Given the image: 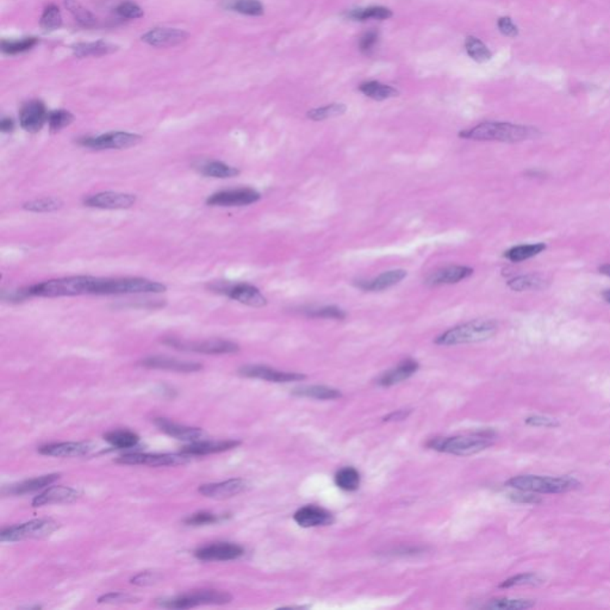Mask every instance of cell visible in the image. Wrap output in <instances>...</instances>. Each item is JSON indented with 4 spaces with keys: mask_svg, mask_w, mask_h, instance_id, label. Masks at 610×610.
<instances>
[{
    "mask_svg": "<svg viewBox=\"0 0 610 610\" xmlns=\"http://www.w3.org/2000/svg\"><path fill=\"white\" fill-rule=\"evenodd\" d=\"M418 361L414 359H406L401 363L398 364L396 367H393L391 370L384 372L382 376L378 378L377 383L380 386H393V385L400 384L404 380L409 379L410 377L415 375L418 372Z\"/></svg>",
    "mask_w": 610,
    "mask_h": 610,
    "instance_id": "28",
    "label": "cell"
},
{
    "mask_svg": "<svg viewBox=\"0 0 610 610\" xmlns=\"http://www.w3.org/2000/svg\"><path fill=\"white\" fill-rule=\"evenodd\" d=\"M154 423L160 431L167 436H172L174 439L188 441V442H196V441L204 439V436H206L205 431L201 428L188 427V426H183L179 423L172 422L167 418H154Z\"/></svg>",
    "mask_w": 610,
    "mask_h": 610,
    "instance_id": "21",
    "label": "cell"
},
{
    "mask_svg": "<svg viewBox=\"0 0 610 610\" xmlns=\"http://www.w3.org/2000/svg\"><path fill=\"white\" fill-rule=\"evenodd\" d=\"M408 272L406 269H391L388 272L379 274L378 277L370 279V280H358L355 282V285L363 291H368V292H380L393 287V286L400 284V282L406 278Z\"/></svg>",
    "mask_w": 610,
    "mask_h": 610,
    "instance_id": "24",
    "label": "cell"
},
{
    "mask_svg": "<svg viewBox=\"0 0 610 610\" xmlns=\"http://www.w3.org/2000/svg\"><path fill=\"white\" fill-rule=\"evenodd\" d=\"M74 120V116L67 110H55L48 114V124L51 132H59L69 127Z\"/></svg>",
    "mask_w": 610,
    "mask_h": 610,
    "instance_id": "48",
    "label": "cell"
},
{
    "mask_svg": "<svg viewBox=\"0 0 610 610\" xmlns=\"http://www.w3.org/2000/svg\"><path fill=\"white\" fill-rule=\"evenodd\" d=\"M393 11L380 6V5H372L367 8H360V9L350 10V12L346 13V17L352 21H365L368 19H378V21H384L388 18L393 17Z\"/></svg>",
    "mask_w": 610,
    "mask_h": 610,
    "instance_id": "33",
    "label": "cell"
},
{
    "mask_svg": "<svg viewBox=\"0 0 610 610\" xmlns=\"http://www.w3.org/2000/svg\"><path fill=\"white\" fill-rule=\"evenodd\" d=\"M166 285L145 278H99L96 295H132V294H161Z\"/></svg>",
    "mask_w": 610,
    "mask_h": 610,
    "instance_id": "6",
    "label": "cell"
},
{
    "mask_svg": "<svg viewBox=\"0 0 610 610\" xmlns=\"http://www.w3.org/2000/svg\"><path fill=\"white\" fill-rule=\"evenodd\" d=\"M474 274V269L467 266H446L431 272L424 282L428 286L452 285L463 282Z\"/></svg>",
    "mask_w": 610,
    "mask_h": 610,
    "instance_id": "20",
    "label": "cell"
},
{
    "mask_svg": "<svg viewBox=\"0 0 610 610\" xmlns=\"http://www.w3.org/2000/svg\"><path fill=\"white\" fill-rule=\"evenodd\" d=\"M136 203V196L130 193L100 192L87 197L84 204L97 209H128Z\"/></svg>",
    "mask_w": 610,
    "mask_h": 610,
    "instance_id": "16",
    "label": "cell"
},
{
    "mask_svg": "<svg viewBox=\"0 0 610 610\" xmlns=\"http://www.w3.org/2000/svg\"><path fill=\"white\" fill-rule=\"evenodd\" d=\"M241 376L247 378H255V379L267 380L273 383H289V382H299L305 378L302 373L297 372L278 371L272 367L264 366V365H247L241 367L239 371Z\"/></svg>",
    "mask_w": 610,
    "mask_h": 610,
    "instance_id": "15",
    "label": "cell"
},
{
    "mask_svg": "<svg viewBox=\"0 0 610 610\" xmlns=\"http://www.w3.org/2000/svg\"><path fill=\"white\" fill-rule=\"evenodd\" d=\"M142 136L137 134L125 132H112L102 134L99 136H86L78 140V145L91 150H125L138 145Z\"/></svg>",
    "mask_w": 610,
    "mask_h": 610,
    "instance_id": "9",
    "label": "cell"
},
{
    "mask_svg": "<svg viewBox=\"0 0 610 610\" xmlns=\"http://www.w3.org/2000/svg\"><path fill=\"white\" fill-rule=\"evenodd\" d=\"M410 410H397L396 413L388 415V418H385V421H401L408 418Z\"/></svg>",
    "mask_w": 610,
    "mask_h": 610,
    "instance_id": "58",
    "label": "cell"
},
{
    "mask_svg": "<svg viewBox=\"0 0 610 610\" xmlns=\"http://www.w3.org/2000/svg\"><path fill=\"white\" fill-rule=\"evenodd\" d=\"M134 598L123 593H111L104 595L99 598V603H122V602H130Z\"/></svg>",
    "mask_w": 610,
    "mask_h": 610,
    "instance_id": "57",
    "label": "cell"
},
{
    "mask_svg": "<svg viewBox=\"0 0 610 610\" xmlns=\"http://www.w3.org/2000/svg\"><path fill=\"white\" fill-rule=\"evenodd\" d=\"M99 278L90 276L59 278L39 282L23 289L26 297H71V296L96 295Z\"/></svg>",
    "mask_w": 610,
    "mask_h": 610,
    "instance_id": "2",
    "label": "cell"
},
{
    "mask_svg": "<svg viewBox=\"0 0 610 610\" xmlns=\"http://www.w3.org/2000/svg\"><path fill=\"white\" fill-rule=\"evenodd\" d=\"M494 440H495L494 431H483L467 436L431 440V442H428V447L439 452L465 457L482 452L487 447H490L494 445Z\"/></svg>",
    "mask_w": 610,
    "mask_h": 610,
    "instance_id": "4",
    "label": "cell"
},
{
    "mask_svg": "<svg viewBox=\"0 0 610 610\" xmlns=\"http://www.w3.org/2000/svg\"><path fill=\"white\" fill-rule=\"evenodd\" d=\"M526 423L532 427L555 428L559 426V422L555 418L540 416V415L529 416L526 418Z\"/></svg>",
    "mask_w": 610,
    "mask_h": 610,
    "instance_id": "55",
    "label": "cell"
},
{
    "mask_svg": "<svg viewBox=\"0 0 610 610\" xmlns=\"http://www.w3.org/2000/svg\"><path fill=\"white\" fill-rule=\"evenodd\" d=\"M335 483L342 490H358L360 485V474L355 467H343L335 474Z\"/></svg>",
    "mask_w": 610,
    "mask_h": 610,
    "instance_id": "44",
    "label": "cell"
},
{
    "mask_svg": "<svg viewBox=\"0 0 610 610\" xmlns=\"http://www.w3.org/2000/svg\"><path fill=\"white\" fill-rule=\"evenodd\" d=\"M57 528L59 523L51 519L33 520L23 525L5 528L0 534V540L3 542H15L26 539L46 538L54 533Z\"/></svg>",
    "mask_w": 610,
    "mask_h": 610,
    "instance_id": "7",
    "label": "cell"
},
{
    "mask_svg": "<svg viewBox=\"0 0 610 610\" xmlns=\"http://www.w3.org/2000/svg\"><path fill=\"white\" fill-rule=\"evenodd\" d=\"M541 136L538 129L504 122H483L474 128L459 132V137L472 141H497L515 143Z\"/></svg>",
    "mask_w": 610,
    "mask_h": 610,
    "instance_id": "1",
    "label": "cell"
},
{
    "mask_svg": "<svg viewBox=\"0 0 610 610\" xmlns=\"http://www.w3.org/2000/svg\"><path fill=\"white\" fill-rule=\"evenodd\" d=\"M158 580L159 576L155 572L145 571L141 572L137 576L134 577L132 580V584L143 586V585L153 584Z\"/></svg>",
    "mask_w": 610,
    "mask_h": 610,
    "instance_id": "56",
    "label": "cell"
},
{
    "mask_svg": "<svg viewBox=\"0 0 610 610\" xmlns=\"http://www.w3.org/2000/svg\"><path fill=\"white\" fill-rule=\"evenodd\" d=\"M62 205H64V201H61L60 198L44 197V198H39V199L26 201L23 205V209L31 211V213H53V211L61 209Z\"/></svg>",
    "mask_w": 610,
    "mask_h": 610,
    "instance_id": "43",
    "label": "cell"
},
{
    "mask_svg": "<svg viewBox=\"0 0 610 610\" xmlns=\"http://www.w3.org/2000/svg\"><path fill=\"white\" fill-rule=\"evenodd\" d=\"M359 90L368 98L375 99L378 102L393 98L400 94V92L393 86L385 85V84L376 82V80L363 82L361 85L359 86Z\"/></svg>",
    "mask_w": 610,
    "mask_h": 610,
    "instance_id": "35",
    "label": "cell"
},
{
    "mask_svg": "<svg viewBox=\"0 0 610 610\" xmlns=\"http://www.w3.org/2000/svg\"><path fill=\"white\" fill-rule=\"evenodd\" d=\"M39 26L43 30L54 31L60 29L62 26V16L60 9L56 5H48L42 13V17L39 21Z\"/></svg>",
    "mask_w": 610,
    "mask_h": 610,
    "instance_id": "45",
    "label": "cell"
},
{
    "mask_svg": "<svg viewBox=\"0 0 610 610\" xmlns=\"http://www.w3.org/2000/svg\"><path fill=\"white\" fill-rule=\"evenodd\" d=\"M602 297L604 298V300H606L607 303L610 304V289L609 290L603 291V292H602Z\"/></svg>",
    "mask_w": 610,
    "mask_h": 610,
    "instance_id": "61",
    "label": "cell"
},
{
    "mask_svg": "<svg viewBox=\"0 0 610 610\" xmlns=\"http://www.w3.org/2000/svg\"><path fill=\"white\" fill-rule=\"evenodd\" d=\"M190 460L188 454H152V453H129L120 456L117 463L124 465H145L153 467L161 466H177L186 464Z\"/></svg>",
    "mask_w": 610,
    "mask_h": 610,
    "instance_id": "12",
    "label": "cell"
},
{
    "mask_svg": "<svg viewBox=\"0 0 610 610\" xmlns=\"http://www.w3.org/2000/svg\"><path fill=\"white\" fill-rule=\"evenodd\" d=\"M378 39H379V33H378V31L375 30V29L366 31V33L360 37V41H359V48H360L361 53H364V54H370V53L375 49V47H376V44L378 43Z\"/></svg>",
    "mask_w": 610,
    "mask_h": 610,
    "instance_id": "52",
    "label": "cell"
},
{
    "mask_svg": "<svg viewBox=\"0 0 610 610\" xmlns=\"http://www.w3.org/2000/svg\"><path fill=\"white\" fill-rule=\"evenodd\" d=\"M244 547L233 542H218L213 545L201 547L195 552L197 559L204 562H229L242 557Z\"/></svg>",
    "mask_w": 610,
    "mask_h": 610,
    "instance_id": "14",
    "label": "cell"
},
{
    "mask_svg": "<svg viewBox=\"0 0 610 610\" xmlns=\"http://www.w3.org/2000/svg\"><path fill=\"white\" fill-rule=\"evenodd\" d=\"M535 606V601L527 598H495L490 600L483 608L494 610H525Z\"/></svg>",
    "mask_w": 610,
    "mask_h": 610,
    "instance_id": "38",
    "label": "cell"
},
{
    "mask_svg": "<svg viewBox=\"0 0 610 610\" xmlns=\"http://www.w3.org/2000/svg\"><path fill=\"white\" fill-rule=\"evenodd\" d=\"M544 583L541 577L537 573H521L517 576L510 577L504 580L499 588H512V586H521V585H540Z\"/></svg>",
    "mask_w": 610,
    "mask_h": 610,
    "instance_id": "49",
    "label": "cell"
},
{
    "mask_svg": "<svg viewBox=\"0 0 610 610\" xmlns=\"http://www.w3.org/2000/svg\"><path fill=\"white\" fill-rule=\"evenodd\" d=\"M240 441L237 440H222V441H210V440H199L196 442H191L188 446L181 449V453L188 456H206L214 453L226 452L233 448L237 447Z\"/></svg>",
    "mask_w": 610,
    "mask_h": 610,
    "instance_id": "26",
    "label": "cell"
},
{
    "mask_svg": "<svg viewBox=\"0 0 610 610\" xmlns=\"http://www.w3.org/2000/svg\"><path fill=\"white\" fill-rule=\"evenodd\" d=\"M550 284V278L542 273L521 274L507 282L509 289L515 292L545 290Z\"/></svg>",
    "mask_w": 610,
    "mask_h": 610,
    "instance_id": "29",
    "label": "cell"
},
{
    "mask_svg": "<svg viewBox=\"0 0 610 610\" xmlns=\"http://www.w3.org/2000/svg\"><path fill=\"white\" fill-rule=\"evenodd\" d=\"M600 273L604 274L607 277H610V264H604L600 266Z\"/></svg>",
    "mask_w": 610,
    "mask_h": 610,
    "instance_id": "60",
    "label": "cell"
},
{
    "mask_svg": "<svg viewBox=\"0 0 610 610\" xmlns=\"http://www.w3.org/2000/svg\"><path fill=\"white\" fill-rule=\"evenodd\" d=\"M509 499L512 502L522 504H539L541 503L542 499L539 496L535 495L534 492H528V491L517 490V492L509 494Z\"/></svg>",
    "mask_w": 610,
    "mask_h": 610,
    "instance_id": "54",
    "label": "cell"
},
{
    "mask_svg": "<svg viewBox=\"0 0 610 610\" xmlns=\"http://www.w3.org/2000/svg\"><path fill=\"white\" fill-rule=\"evenodd\" d=\"M547 244L544 242L519 244V246H515V247L505 251L503 256L512 262H521V261L528 260L530 258H534V256L539 255L540 253L545 252Z\"/></svg>",
    "mask_w": 610,
    "mask_h": 610,
    "instance_id": "34",
    "label": "cell"
},
{
    "mask_svg": "<svg viewBox=\"0 0 610 610\" xmlns=\"http://www.w3.org/2000/svg\"><path fill=\"white\" fill-rule=\"evenodd\" d=\"M79 497H80L79 491L74 490L72 487H62V485L48 487L47 490L43 491L42 494H39L33 499V507L73 503Z\"/></svg>",
    "mask_w": 610,
    "mask_h": 610,
    "instance_id": "23",
    "label": "cell"
},
{
    "mask_svg": "<svg viewBox=\"0 0 610 610\" xmlns=\"http://www.w3.org/2000/svg\"><path fill=\"white\" fill-rule=\"evenodd\" d=\"M499 325L494 320H474L456 325L436 337L439 346H458L465 343L487 341L497 333Z\"/></svg>",
    "mask_w": 610,
    "mask_h": 610,
    "instance_id": "3",
    "label": "cell"
},
{
    "mask_svg": "<svg viewBox=\"0 0 610 610\" xmlns=\"http://www.w3.org/2000/svg\"><path fill=\"white\" fill-rule=\"evenodd\" d=\"M15 129V122L9 117H4L0 122V130L3 132H11Z\"/></svg>",
    "mask_w": 610,
    "mask_h": 610,
    "instance_id": "59",
    "label": "cell"
},
{
    "mask_svg": "<svg viewBox=\"0 0 610 610\" xmlns=\"http://www.w3.org/2000/svg\"><path fill=\"white\" fill-rule=\"evenodd\" d=\"M211 289L218 291L221 294L228 296L229 298L234 299L236 302L253 307H262L267 304V298L261 294L260 290L255 286L247 284V282H239V284H216L211 286Z\"/></svg>",
    "mask_w": 610,
    "mask_h": 610,
    "instance_id": "11",
    "label": "cell"
},
{
    "mask_svg": "<svg viewBox=\"0 0 610 610\" xmlns=\"http://www.w3.org/2000/svg\"><path fill=\"white\" fill-rule=\"evenodd\" d=\"M294 519L300 527L304 528L328 526L333 523L334 521L333 515L330 512L316 505H305L303 508L299 509L294 515Z\"/></svg>",
    "mask_w": 610,
    "mask_h": 610,
    "instance_id": "27",
    "label": "cell"
},
{
    "mask_svg": "<svg viewBox=\"0 0 610 610\" xmlns=\"http://www.w3.org/2000/svg\"><path fill=\"white\" fill-rule=\"evenodd\" d=\"M233 596L226 591H217V590H201L195 593H186L179 598L167 600L161 603L163 608L170 609H188L195 607L204 606V604H226L231 603Z\"/></svg>",
    "mask_w": 610,
    "mask_h": 610,
    "instance_id": "8",
    "label": "cell"
},
{
    "mask_svg": "<svg viewBox=\"0 0 610 610\" xmlns=\"http://www.w3.org/2000/svg\"><path fill=\"white\" fill-rule=\"evenodd\" d=\"M497 26H499V30L501 31L504 36H507V37L515 39V37L519 36V28H517V24L512 21V18L508 17V16L499 18V21H497Z\"/></svg>",
    "mask_w": 610,
    "mask_h": 610,
    "instance_id": "53",
    "label": "cell"
},
{
    "mask_svg": "<svg viewBox=\"0 0 610 610\" xmlns=\"http://www.w3.org/2000/svg\"><path fill=\"white\" fill-rule=\"evenodd\" d=\"M142 366L147 368H154V370H166V371L183 372V373H190V372L201 371L203 365L193 361H183L179 359L170 358V357H148L143 359L141 363Z\"/></svg>",
    "mask_w": 610,
    "mask_h": 610,
    "instance_id": "22",
    "label": "cell"
},
{
    "mask_svg": "<svg viewBox=\"0 0 610 610\" xmlns=\"http://www.w3.org/2000/svg\"><path fill=\"white\" fill-rule=\"evenodd\" d=\"M261 199L260 193L251 188H233L214 193L206 199L210 206H246Z\"/></svg>",
    "mask_w": 610,
    "mask_h": 610,
    "instance_id": "13",
    "label": "cell"
},
{
    "mask_svg": "<svg viewBox=\"0 0 610 610\" xmlns=\"http://www.w3.org/2000/svg\"><path fill=\"white\" fill-rule=\"evenodd\" d=\"M304 314L312 319H327V320L343 321L347 317L346 312L335 305L307 309L304 310Z\"/></svg>",
    "mask_w": 610,
    "mask_h": 610,
    "instance_id": "46",
    "label": "cell"
},
{
    "mask_svg": "<svg viewBox=\"0 0 610 610\" xmlns=\"http://www.w3.org/2000/svg\"><path fill=\"white\" fill-rule=\"evenodd\" d=\"M64 6L80 26L93 28L97 24V18L94 17L93 13L85 9L78 0H64Z\"/></svg>",
    "mask_w": 610,
    "mask_h": 610,
    "instance_id": "40",
    "label": "cell"
},
{
    "mask_svg": "<svg viewBox=\"0 0 610 610\" xmlns=\"http://www.w3.org/2000/svg\"><path fill=\"white\" fill-rule=\"evenodd\" d=\"M292 393L295 396L315 398V400H337L342 396L341 393L337 388H328V386H323V385L299 386V388H296Z\"/></svg>",
    "mask_w": 610,
    "mask_h": 610,
    "instance_id": "36",
    "label": "cell"
},
{
    "mask_svg": "<svg viewBox=\"0 0 610 610\" xmlns=\"http://www.w3.org/2000/svg\"><path fill=\"white\" fill-rule=\"evenodd\" d=\"M118 47L112 43L105 41H96V42H82L74 44L72 47L73 54L79 57H90V56L109 55L117 51Z\"/></svg>",
    "mask_w": 610,
    "mask_h": 610,
    "instance_id": "31",
    "label": "cell"
},
{
    "mask_svg": "<svg viewBox=\"0 0 610 610\" xmlns=\"http://www.w3.org/2000/svg\"><path fill=\"white\" fill-rule=\"evenodd\" d=\"M104 439L118 449H128L138 444L140 436L130 431H112L104 436Z\"/></svg>",
    "mask_w": 610,
    "mask_h": 610,
    "instance_id": "39",
    "label": "cell"
},
{
    "mask_svg": "<svg viewBox=\"0 0 610 610\" xmlns=\"http://www.w3.org/2000/svg\"><path fill=\"white\" fill-rule=\"evenodd\" d=\"M188 33L175 29V28H154L142 35V42L150 44L152 47L167 48L174 47L188 39Z\"/></svg>",
    "mask_w": 610,
    "mask_h": 610,
    "instance_id": "18",
    "label": "cell"
},
{
    "mask_svg": "<svg viewBox=\"0 0 610 610\" xmlns=\"http://www.w3.org/2000/svg\"><path fill=\"white\" fill-rule=\"evenodd\" d=\"M195 170H197L198 173H201L204 177L217 178V179H228V178H234L236 175L240 174V171L236 167L226 165V163L217 161V160L201 161V163L195 165Z\"/></svg>",
    "mask_w": 610,
    "mask_h": 610,
    "instance_id": "30",
    "label": "cell"
},
{
    "mask_svg": "<svg viewBox=\"0 0 610 610\" xmlns=\"http://www.w3.org/2000/svg\"><path fill=\"white\" fill-rule=\"evenodd\" d=\"M247 489V481L242 478H234L221 483L204 484L199 487V492L201 495L209 497V499H226L240 495Z\"/></svg>",
    "mask_w": 610,
    "mask_h": 610,
    "instance_id": "19",
    "label": "cell"
},
{
    "mask_svg": "<svg viewBox=\"0 0 610 610\" xmlns=\"http://www.w3.org/2000/svg\"><path fill=\"white\" fill-rule=\"evenodd\" d=\"M91 449L92 446L89 442H60L42 446L39 452L48 457L78 458L89 454Z\"/></svg>",
    "mask_w": 610,
    "mask_h": 610,
    "instance_id": "25",
    "label": "cell"
},
{
    "mask_svg": "<svg viewBox=\"0 0 610 610\" xmlns=\"http://www.w3.org/2000/svg\"><path fill=\"white\" fill-rule=\"evenodd\" d=\"M505 485L515 490L528 491L534 494H563L582 487V484L572 477H542L533 474L512 477L505 483Z\"/></svg>",
    "mask_w": 610,
    "mask_h": 610,
    "instance_id": "5",
    "label": "cell"
},
{
    "mask_svg": "<svg viewBox=\"0 0 610 610\" xmlns=\"http://www.w3.org/2000/svg\"><path fill=\"white\" fill-rule=\"evenodd\" d=\"M60 478V474H46L36 478L28 479L26 482L19 483L17 485L9 487V494L11 495H24V494H30L34 491L41 490L44 487H49L51 484Z\"/></svg>",
    "mask_w": 610,
    "mask_h": 610,
    "instance_id": "32",
    "label": "cell"
},
{
    "mask_svg": "<svg viewBox=\"0 0 610 610\" xmlns=\"http://www.w3.org/2000/svg\"><path fill=\"white\" fill-rule=\"evenodd\" d=\"M465 48L467 54L472 60L479 64H484L491 60L492 53L490 49L481 41V39L474 37V36H469L465 39Z\"/></svg>",
    "mask_w": 610,
    "mask_h": 610,
    "instance_id": "41",
    "label": "cell"
},
{
    "mask_svg": "<svg viewBox=\"0 0 610 610\" xmlns=\"http://www.w3.org/2000/svg\"><path fill=\"white\" fill-rule=\"evenodd\" d=\"M223 6L234 12L254 17L262 16L264 12V5L261 4L260 0H226Z\"/></svg>",
    "mask_w": 610,
    "mask_h": 610,
    "instance_id": "37",
    "label": "cell"
},
{
    "mask_svg": "<svg viewBox=\"0 0 610 610\" xmlns=\"http://www.w3.org/2000/svg\"><path fill=\"white\" fill-rule=\"evenodd\" d=\"M219 520H221V517L215 515L213 512H201L188 517L185 520V523L188 526L214 525Z\"/></svg>",
    "mask_w": 610,
    "mask_h": 610,
    "instance_id": "51",
    "label": "cell"
},
{
    "mask_svg": "<svg viewBox=\"0 0 610 610\" xmlns=\"http://www.w3.org/2000/svg\"><path fill=\"white\" fill-rule=\"evenodd\" d=\"M46 122H48L47 109L41 100H31L21 107L19 123L26 132L31 134L39 132Z\"/></svg>",
    "mask_w": 610,
    "mask_h": 610,
    "instance_id": "17",
    "label": "cell"
},
{
    "mask_svg": "<svg viewBox=\"0 0 610 610\" xmlns=\"http://www.w3.org/2000/svg\"><path fill=\"white\" fill-rule=\"evenodd\" d=\"M346 110L347 107L345 104L334 102V104H329L325 107L312 109L310 111L307 112V117L309 120L320 122V120H329V118H334L337 116H342L346 112Z\"/></svg>",
    "mask_w": 610,
    "mask_h": 610,
    "instance_id": "42",
    "label": "cell"
},
{
    "mask_svg": "<svg viewBox=\"0 0 610 610\" xmlns=\"http://www.w3.org/2000/svg\"><path fill=\"white\" fill-rule=\"evenodd\" d=\"M116 12L122 18H128V19H137L145 16L143 10L138 5L132 3V1H123L116 8Z\"/></svg>",
    "mask_w": 610,
    "mask_h": 610,
    "instance_id": "50",
    "label": "cell"
},
{
    "mask_svg": "<svg viewBox=\"0 0 610 610\" xmlns=\"http://www.w3.org/2000/svg\"><path fill=\"white\" fill-rule=\"evenodd\" d=\"M165 343L168 346L174 347L177 350L196 352L201 355H233L240 350V347L235 342L222 339L193 342L181 341L178 339H166Z\"/></svg>",
    "mask_w": 610,
    "mask_h": 610,
    "instance_id": "10",
    "label": "cell"
},
{
    "mask_svg": "<svg viewBox=\"0 0 610 610\" xmlns=\"http://www.w3.org/2000/svg\"><path fill=\"white\" fill-rule=\"evenodd\" d=\"M39 42L35 37H26L23 39H3L1 41V51L8 55H15L19 53L30 51L36 43Z\"/></svg>",
    "mask_w": 610,
    "mask_h": 610,
    "instance_id": "47",
    "label": "cell"
}]
</instances>
